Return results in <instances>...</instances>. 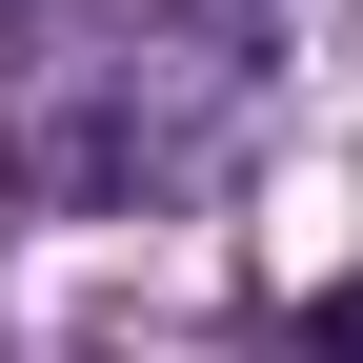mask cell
I'll return each instance as SVG.
<instances>
[{
    "mask_svg": "<svg viewBox=\"0 0 363 363\" xmlns=\"http://www.w3.org/2000/svg\"><path fill=\"white\" fill-rule=\"evenodd\" d=\"M262 363H363V283H343V303H303V323H262Z\"/></svg>",
    "mask_w": 363,
    "mask_h": 363,
    "instance_id": "1",
    "label": "cell"
}]
</instances>
